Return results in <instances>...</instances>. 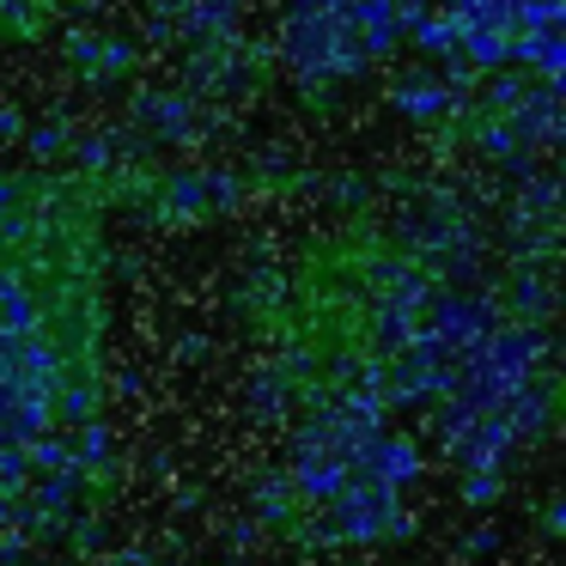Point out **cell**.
Returning <instances> with one entry per match:
<instances>
[{
  "mask_svg": "<svg viewBox=\"0 0 566 566\" xmlns=\"http://www.w3.org/2000/svg\"><path fill=\"white\" fill-rule=\"evenodd\" d=\"M444 98H451V92H444V86H432V80H402V86H396V111H402V116H415V123L439 116V111H444Z\"/></svg>",
  "mask_w": 566,
  "mask_h": 566,
  "instance_id": "1",
  "label": "cell"
},
{
  "mask_svg": "<svg viewBox=\"0 0 566 566\" xmlns=\"http://www.w3.org/2000/svg\"><path fill=\"white\" fill-rule=\"evenodd\" d=\"M232 19H238V0H196L189 7V31L196 38H220V31H232Z\"/></svg>",
  "mask_w": 566,
  "mask_h": 566,
  "instance_id": "2",
  "label": "cell"
},
{
  "mask_svg": "<svg viewBox=\"0 0 566 566\" xmlns=\"http://www.w3.org/2000/svg\"><path fill=\"white\" fill-rule=\"evenodd\" d=\"M493 493H500V475H493V469L463 475V500H469V505H493Z\"/></svg>",
  "mask_w": 566,
  "mask_h": 566,
  "instance_id": "3",
  "label": "cell"
},
{
  "mask_svg": "<svg viewBox=\"0 0 566 566\" xmlns=\"http://www.w3.org/2000/svg\"><path fill=\"white\" fill-rule=\"evenodd\" d=\"M232 566H238V560H232Z\"/></svg>",
  "mask_w": 566,
  "mask_h": 566,
  "instance_id": "4",
  "label": "cell"
}]
</instances>
